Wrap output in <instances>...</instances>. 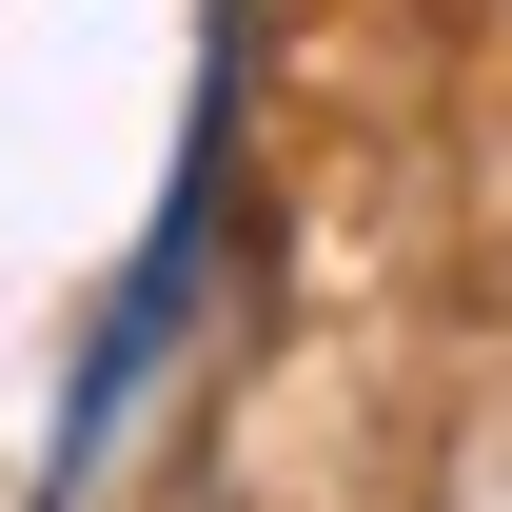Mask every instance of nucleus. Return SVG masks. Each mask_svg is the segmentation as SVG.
<instances>
[]
</instances>
